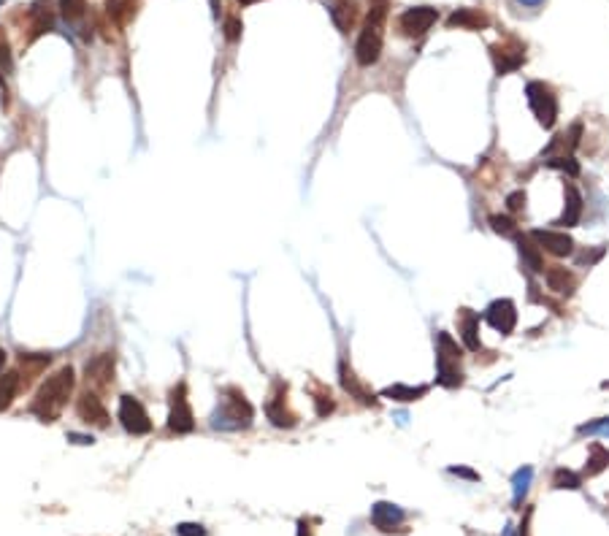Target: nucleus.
<instances>
[{"label":"nucleus","instance_id":"obj_1","mask_svg":"<svg viewBox=\"0 0 609 536\" xmlns=\"http://www.w3.org/2000/svg\"><path fill=\"white\" fill-rule=\"evenodd\" d=\"M74 385H76L74 369L71 366L57 369L52 376H46V382L38 388L33 404H30V412L36 414L41 423H55L65 409V404H68V398L74 393Z\"/></svg>","mask_w":609,"mask_h":536},{"label":"nucleus","instance_id":"obj_2","mask_svg":"<svg viewBox=\"0 0 609 536\" xmlns=\"http://www.w3.org/2000/svg\"><path fill=\"white\" fill-rule=\"evenodd\" d=\"M252 420H255V409L244 398V393L239 388H225L220 404L209 417V425L214 431H246Z\"/></svg>","mask_w":609,"mask_h":536},{"label":"nucleus","instance_id":"obj_3","mask_svg":"<svg viewBox=\"0 0 609 536\" xmlns=\"http://www.w3.org/2000/svg\"><path fill=\"white\" fill-rule=\"evenodd\" d=\"M385 17L387 0H371L365 24L360 30V36H358V43H355V60L365 65V68L382 57V24H385Z\"/></svg>","mask_w":609,"mask_h":536},{"label":"nucleus","instance_id":"obj_4","mask_svg":"<svg viewBox=\"0 0 609 536\" xmlns=\"http://www.w3.org/2000/svg\"><path fill=\"white\" fill-rule=\"evenodd\" d=\"M461 358L463 350L449 333L436 336V382L444 388H461L463 385V372H461Z\"/></svg>","mask_w":609,"mask_h":536},{"label":"nucleus","instance_id":"obj_5","mask_svg":"<svg viewBox=\"0 0 609 536\" xmlns=\"http://www.w3.org/2000/svg\"><path fill=\"white\" fill-rule=\"evenodd\" d=\"M526 98H528L531 111H533V117H536V122L542 125L545 130L555 127V122H558V98L552 95V90H550L547 84L545 82H528L526 84Z\"/></svg>","mask_w":609,"mask_h":536},{"label":"nucleus","instance_id":"obj_6","mask_svg":"<svg viewBox=\"0 0 609 536\" xmlns=\"http://www.w3.org/2000/svg\"><path fill=\"white\" fill-rule=\"evenodd\" d=\"M122 428L133 436H146L152 431V420L144 409V404L136 395H120V409H117Z\"/></svg>","mask_w":609,"mask_h":536},{"label":"nucleus","instance_id":"obj_7","mask_svg":"<svg viewBox=\"0 0 609 536\" xmlns=\"http://www.w3.org/2000/svg\"><path fill=\"white\" fill-rule=\"evenodd\" d=\"M436 20H439V11H436V8H430V6H414V8H406L404 14H401L398 27H401V33L409 36V38H420V36H426L428 30L436 24Z\"/></svg>","mask_w":609,"mask_h":536},{"label":"nucleus","instance_id":"obj_8","mask_svg":"<svg viewBox=\"0 0 609 536\" xmlns=\"http://www.w3.org/2000/svg\"><path fill=\"white\" fill-rule=\"evenodd\" d=\"M168 428L174 433H190L195 428V414L190 409V401H187V388L184 382L179 388H174L171 393V414H168Z\"/></svg>","mask_w":609,"mask_h":536},{"label":"nucleus","instance_id":"obj_9","mask_svg":"<svg viewBox=\"0 0 609 536\" xmlns=\"http://www.w3.org/2000/svg\"><path fill=\"white\" fill-rule=\"evenodd\" d=\"M485 320L493 330L509 336V333L514 330V325H517V306H514V301H509V298L493 301L485 311Z\"/></svg>","mask_w":609,"mask_h":536},{"label":"nucleus","instance_id":"obj_10","mask_svg":"<svg viewBox=\"0 0 609 536\" xmlns=\"http://www.w3.org/2000/svg\"><path fill=\"white\" fill-rule=\"evenodd\" d=\"M531 239L539 244V249H545L547 255H555V258H566L574 252V239L568 236L566 230H531Z\"/></svg>","mask_w":609,"mask_h":536},{"label":"nucleus","instance_id":"obj_11","mask_svg":"<svg viewBox=\"0 0 609 536\" xmlns=\"http://www.w3.org/2000/svg\"><path fill=\"white\" fill-rule=\"evenodd\" d=\"M490 55H493V62H496V71L498 76H504L509 71H517L523 60H526V49L520 46L517 41H501L490 46Z\"/></svg>","mask_w":609,"mask_h":536},{"label":"nucleus","instance_id":"obj_12","mask_svg":"<svg viewBox=\"0 0 609 536\" xmlns=\"http://www.w3.org/2000/svg\"><path fill=\"white\" fill-rule=\"evenodd\" d=\"M406 520V512L398 507V504H390V501H377L371 507V523L382 531V534H390L396 531L401 523Z\"/></svg>","mask_w":609,"mask_h":536},{"label":"nucleus","instance_id":"obj_13","mask_svg":"<svg viewBox=\"0 0 609 536\" xmlns=\"http://www.w3.org/2000/svg\"><path fill=\"white\" fill-rule=\"evenodd\" d=\"M76 412L84 423H95V425H108V412H106V407H103V401L98 398V393L95 390H87L79 395V404H76Z\"/></svg>","mask_w":609,"mask_h":536},{"label":"nucleus","instance_id":"obj_14","mask_svg":"<svg viewBox=\"0 0 609 536\" xmlns=\"http://www.w3.org/2000/svg\"><path fill=\"white\" fill-rule=\"evenodd\" d=\"M564 198H566L564 214L555 220V225H561V227L580 225V220H582V195H580V190L574 185H566L564 187Z\"/></svg>","mask_w":609,"mask_h":536},{"label":"nucleus","instance_id":"obj_15","mask_svg":"<svg viewBox=\"0 0 609 536\" xmlns=\"http://www.w3.org/2000/svg\"><path fill=\"white\" fill-rule=\"evenodd\" d=\"M458 330H461V339H463V347L471 352H477L482 347L479 341V314L471 309H461L458 314Z\"/></svg>","mask_w":609,"mask_h":536},{"label":"nucleus","instance_id":"obj_16","mask_svg":"<svg viewBox=\"0 0 609 536\" xmlns=\"http://www.w3.org/2000/svg\"><path fill=\"white\" fill-rule=\"evenodd\" d=\"M514 241H517V252H520L523 268L533 271V274H542V271H545V258H542L539 244H536L531 236H517Z\"/></svg>","mask_w":609,"mask_h":536},{"label":"nucleus","instance_id":"obj_17","mask_svg":"<svg viewBox=\"0 0 609 536\" xmlns=\"http://www.w3.org/2000/svg\"><path fill=\"white\" fill-rule=\"evenodd\" d=\"M114 376V358L111 355H98L95 360L87 363V385L106 388Z\"/></svg>","mask_w":609,"mask_h":536},{"label":"nucleus","instance_id":"obj_18","mask_svg":"<svg viewBox=\"0 0 609 536\" xmlns=\"http://www.w3.org/2000/svg\"><path fill=\"white\" fill-rule=\"evenodd\" d=\"M545 282H547V288L552 292H558V295H571L574 288H577V279H574V274L566 271L564 266H552L545 271Z\"/></svg>","mask_w":609,"mask_h":536},{"label":"nucleus","instance_id":"obj_19","mask_svg":"<svg viewBox=\"0 0 609 536\" xmlns=\"http://www.w3.org/2000/svg\"><path fill=\"white\" fill-rule=\"evenodd\" d=\"M265 414H268L271 425H276V428H293V425H295V414L284 407L282 395H274V398L265 404Z\"/></svg>","mask_w":609,"mask_h":536},{"label":"nucleus","instance_id":"obj_20","mask_svg":"<svg viewBox=\"0 0 609 536\" xmlns=\"http://www.w3.org/2000/svg\"><path fill=\"white\" fill-rule=\"evenodd\" d=\"M447 24L449 27H466V30H482V27H487V17L482 11H474V8H458L455 14H449Z\"/></svg>","mask_w":609,"mask_h":536},{"label":"nucleus","instance_id":"obj_21","mask_svg":"<svg viewBox=\"0 0 609 536\" xmlns=\"http://www.w3.org/2000/svg\"><path fill=\"white\" fill-rule=\"evenodd\" d=\"M531 479H533V469L531 466H523V469L514 472V477H512V504L514 507L523 504L528 488H531Z\"/></svg>","mask_w":609,"mask_h":536},{"label":"nucleus","instance_id":"obj_22","mask_svg":"<svg viewBox=\"0 0 609 536\" xmlns=\"http://www.w3.org/2000/svg\"><path fill=\"white\" fill-rule=\"evenodd\" d=\"M20 390V374H0V412L8 409Z\"/></svg>","mask_w":609,"mask_h":536},{"label":"nucleus","instance_id":"obj_23","mask_svg":"<svg viewBox=\"0 0 609 536\" xmlns=\"http://www.w3.org/2000/svg\"><path fill=\"white\" fill-rule=\"evenodd\" d=\"M428 393V388H409V385H390L382 390L385 398H393V401H401V404H409V401H420L423 395Z\"/></svg>","mask_w":609,"mask_h":536},{"label":"nucleus","instance_id":"obj_24","mask_svg":"<svg viewBox=\"0 0 609 536\" xmlns=\"http://www.w3.org/2000/svg\"><path fill=\"white\" fill-rule=\"evenodd\" d=\"M339 374H342V385H344L346 393H352L355 398H360V401H363V404H368V407H371V404H377V398L360 388V382L355 379V374L346 369V363H342V366H339Z\"/></svg>","mask_w":609,"mask_h":536},{"label":"nucleus","instance_id":"obj_25","mask_svg":"<svg viewBox=\"0 0 609 536\" xmlns=\"http://www.w3.org/2000/svg\"><path fill=\"white\" fill-rule=\"evenodd\" d=\"M52 6L49 3H33V8H30V17H33V36L30 38H36L41 36L43 30H49L52 27V11H49Z\"/></svg>","mask_w":609,"mask_h":536},{"label":"nucleus","instance_id":"obj_26","mask_svg":"<svg viewBox=\"0 0 609 536\" xmlns=\"http://www.w3.org/2000/svg\"><path fill=\"white\" fill-rule=\"evenodd\" d=\"M609 466V450L601 444H593L588 455V463H585V474L588 477H598L604 469Z\"/></svg>","mask_w":609,"mask_h":536},{"label":"nucleus","instance_id":"obj_27","mask_svg":"<svg viewBox=\"0 0 609 536\" xmlns=\"http://www.w3.org/2000/svg\"><path fill=\"white\" fill-rule=\"evenodd\" d=\"M108 17L117 22V24H127V22L136 17V3L133 0H108Z\"/></svg>","mask_w":609,"mask_h":536},{"label":"nucleus","instance_id":"obj_28","mask_svg":"<svg viewBox=\"0 0 609 536\" xmlns=\"http://www.w3.org/2000/svg\"><path fill=\"white\" fill-rule=\"evenodd\" d=\"M60 11L68 24H79L87 17V0H60Z\"/></svg>","mask_w":609,"mask_h":536},{"label":"nucleus","instance_id":"obj_29","mask_svg":"<svg viewBox=\"0 0 609 536\" xmlns=\"http://www.w3.org/2000/svg\"><path fill=\"white\" fill-rule=\"evenodd\" d=\"M330 17H333V22H336V27H339L342 33H346V30H349V24H352V20H355L352 0H342V3H336V6L330 8Z\"/></svg>","mask_w":609,"mask_h":536},{"label":"nucleus","instance_id":"obj_30","mask_svg":"<svg viewBox=\"0 0 609 536\" xmlns=\"http://www.w3.org/2000/svg\"><path fill=\"white\" fill-rule=\"evenodd\" d=\"M552 488H558V491H580L582 479H580V474H574L571 469H558L552 474Z\"/></svg>","mask_w":609,"mask_h":536},{"label":"nucleus","instance_id":"obj_31","mask_svg":"<svg viewBox=\"0 0 609 536\" xmlns=\"http://www.w3.org/2000/svg\"><path fill=\"white\" fill-rule=\"evenodd\" d=\"M550 168H555V171H564L568 176H577L580 174V163L571 157V155H558V157H550L547 160Z\"/></svg>","mask_w":609,"mask_h":536},{"label":"nucleus","instance_id":"obj_32","mask_svg":"<svg viewBox=\"0 0 609 536\" xmlns=\"http://www.w3.org/2000/svg\"><path fill=\"white\" fill-rule=\"evenodd\" d=\"M580 436H609V417H601V420H593V423H585L577 428Z\"/></svg>","mask_w":609,"mask_h":536},{"label":"nucleus","instance_id":"obj_33","mask_svg":"<svg viewBox=\"0 0 609 536\" xmlns=\"http://www.w3.org/2000/svg\"><path fill=\"white\" fill-rule=\"evenodd\" d=\"M604 255H607V247L585 249V252H580V255L574 258V263H577V266H588L590 268V266H596V263H598Z\"/></svg>","mask_w":609,"mask_h":536},{"label":"nucleus","instance_id":"obj_34","mask_svg":"<svg viewBox=\"0 0 609 536\" xmlns=\"http://www.w3.org/2000/svg\"><path fill=\"white\" fill-rule=\"evenodd\" d=\"M490 227L496 230V233H501V236H514V223L509 220V217H501V214H490Z\"/></svg>","mask_w":609,"mask_h":536},{"label":"nucleus","instance_id":"obj_35","mask_svg":"<svg viewBox=\"0 0 609 536\" xmlns=\"http://www.w3.org/2000/svg\"><path fill=\"white\" fill-rule=\"evenodd\" d=\"M241 30H244L241 20H236V17H227V20H225V38H227V41H236V38L241 36Z\"/></svg>","mask_w":609,"mask_h":536},{"label":"nucleus","instance_id":"obj_36","mask_svg":"<svg viewBox=\"0 0 609 536\" xmlns=\"http://www.w3.org/2000/svg\"><path fill=\"white\" fill-rule=\"evenodd\" d=\"M176 534L179 536H206V528L201 523H179L176 526Z\"/></svg>","mask_w":609,"mask_h":536},{"label":"nucleus","instance_id":"obj_37","mask_svg":"<svg viewBox=\"0 0 609 536\" xmlns=\"http://www.w3.org/2000/svg\"><path fill=\"white\" fill-rule=\"evenodd\" d=\"M523 206H526V192H523V190H514V192H509V195H507V209H509V211H520Z\"/></svg>","mask_w":609,"mask_h":536},{"label":"nucleus","instance_id":"obj_38","mask_svg":"<svg viewBox=\"0 0 609 536\" xmlns=\"http://www.w3.org/2000/svg\"><path fill=\"white\" fill-rule=\"evenodd\" d=\"M0 65L6 71H11V49H8V41H6V33L0 27Z\"/></svg>","mask_w":609,"mask_h":536},{"label":"nucleus","instance_id":"obj_39","mask_svg":"<svg viewBox=\"0 0 609 536\" xmlns=\"http://www.w3.org/2000/svg\"><path fill=\"white\" fill-rule=\"evenodd\" d=\"M314 404H317V414H320V417H325V414H330L333 409H336V404H333L330 393H328V395H317V398H314Z\"/></svg>","mask_w":609,"mask_h":536},{"label":"nucleus","instance_id":"obj_40","mask_svg":"<svg viewBox=\"0 0 609 536\" xmlns=\"http://www.w3.org/2000/svg\"><path fill=\"white\" fill-rule=\"evenodd\" d=\"M447 472H449V474H455V477H463V479H468V482H477V479H479V474H477V472H471V469H466V466H449Z\"/></svg>","mask_w":609,"mask_h":536},{"label":"nucleus","instance_id":"obj_41","mask_svg":"<svg viewBox=\"0 0 609 536\" xmlns=\"http://www.w3.org/2000/svg\"><path fill=\"white\" fill-rule=\"evenodd\" d=\"M71 444H81V447H87V444H95V439L92 436H87V433H76V431H68L65 436Z\"/></svg>","mask_w":609,"mask_h":536},{"label":"nucleus","instance_id":"obj_42","mask_svg":"<svg viewBox=\"0 0 609 536\" xmlns=\"http://www.w3.org/2000/svg\"><path fill=\"white\" fill-rule=\"evenodd\" d=\"M580 136H582V122H574L571 125V130H568V149H577V144H580Z\"/></svg>","mask_w":609,"mask_h":536},{"label":"nucleus","instance_id":"obj_43","mask_svg":"<svg viewBox=\"0 0 609 536\" xmlns=\"http://www.w3.org/2000/svg\"><path fill=\"white\" fill-rule=\"evenodd\" d=\"M528 520H531V512H528L526 520H523V526H520V528H523V531H520V536H531V534H528Z\"/></svg>","mask_w":609,"mask_h":536},{"label":"nucleus","instance_id":"obj_44","mask_svg":"<svg viewBox=\"0 0 609 536\" xmlns=\"http://www.w3.org/2000/svg\"><path fill=\"white\" fill-rule=\"evenodd\" d=\"M517 3H523V6H542L545 0H517Z\"/></svg>","mask_w":609,"mask_h":536},{"label":"nucleus","instance_id":"obj_45","mask_svg":"<svg viewBox=\"0 0 609 536\" xmlns=\"http://www.w3.org/2000/svg\"><path fill=\"white\" fill-rule=\"evenodd\" d=\"M501 536H514V526H512V523H509L507 528H504V534Z\"/></svg>","mask_w":609,"mask_h":536},{"label":"nucleus","instance_id":"obj_46","mask_svg":"<svg viewBox=\"0 0 609 536\" xmlns=\"http://www.w3.org/2000/svg\"><path fill=\"white\" fill-rule=\"evenodd\" d=\"M3 363H6V350H0V372H3Z\"/></svg>","mask_w":609,"mask_h":536},{"label":"nucleus","instance_id":"obj_47","mask_svg":"<svg viewBox=\"0 0 609 536\" xmlns=\"http://www.w3.org/2000/svg\"><path fill=\"white\" fill-rule=\"evenodd\" d=\"M241 6H252V3H258V0H239Z\"/></svg>","mask_w":609,"mask_h":536},{"label":"nucleus","instance_id":"obj_48","mask_svg":"<svg viewBox=\"0 0 609 536\" xmlns=\"http://www.w3.org/2000/svg\"><path fill=\"white\" fill-rule=\"evenodd\" d=\"M0 84H3V79H0Z\"/></svg>","mask_w":609,"mask_h":536}]
</instances>
